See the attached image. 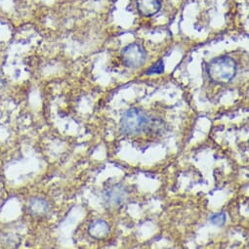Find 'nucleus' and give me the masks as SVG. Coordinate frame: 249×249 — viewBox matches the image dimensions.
I'll return each instance as SVG.
<instances>
[{"instance_id":"nucleus-6","label":"nucleus","mask_w":249,"mask_h":249,"mask_svg":"<svg viewBox=\"0 0 249 249\" xmlns=\"http://www.w3.org/2000/svg\"><path fill=\"white\" fill-rule=\"evenodd\" d=\"M110 231L109 225L104 220H95L88 227V233L95 239L106 238Z\"/></svg>"},{"instance_id":"nucleus-8","label":"nucleus","mask_w":249,"mask_h":249,"mask_svg":"<svg viewBox=\"0 0 249 249\" xmlns=\"http://www.w3.org/2000/svg\"><path fill=\"white\" fill-rule=\"evenodd\" d=\"M210 221L213 225L223 226L226 223V215L224 213H216L210 217Z\"/></svg>"},{"instance_id":"nucleus-4","label":"nucleus","mask_w":249,"mask_h":249,"mask_svg":"<svg viewBox=\"0 0 249 249\" xmlns=\"http://www.w3.org/2000/svg\"><path fill=\"white\" fill-rule=\"evenodd\" d=\"M126 198V191L119 185H114L105 192L104 199L108 206H118Z\"/></svg>"},{"instance_id":"nucleus-1","label":"nucleus","mask_w":249,"mask_h":249,"mask_svg":"<svg viewBox=\"0 0 249 249\" xmlns=\"http://www.w3.org/2000/svg\"><path fill=\"white\" fill-rule=\"evenodd\" d=\"M237 71L236 62L229 56H221L212 59L206 65L208 77L215 83H228L231 81Z\"/></svg>"},{"instance_id":"nucleus-5","label":"nucleus","mask_w":249,"mask_h":249,"mask_svg":"<svg viewBox=\"0 0 249 249\" xmlns=\"http://www.w3.org/2000/svg\"><path fill=\"white\" fill-rule=\"evenodd\" d=\"M137 10L141 16L153 17L161 9V0H136Z\"/></svg>"},{"instance_id":"nucleus-7","label":"nucleus","mask_w":249,"mask_h":249,"mask_svg":"<svg viewBox=\"0 0 249 249\" xmlns=\"http://www.w3.org/2000/svg\"><path fill=\"white\" fill-rule=\"evenodd\" d=\"M164 71V64L162 60L158 61L157 63H155L151 68H149L146 71V74H160L162 73Z\"/></svg>"},{"instance_id":"nucleus-2","label":"nucleus","mask_w":249,"mask_h":249,"mask_svg":"<svg viewBox=\"0 0 249 249\" xmlns=\"http://www.w3.org/2000/svg\"><path fill=\"white\" fill-rule=\"evenodd\" d=\"M149 122L145 111L139 108H130L124 112L120 120V131L124 135H137L141 133Z\"/></svg>"},{"instance_id":"nucleus-3","label":"nucleus","mask_w":249,"mask_h":249,"mask_svg":"<svg viewBox=\"0 0 249 249\" xmlns=\"http://www.w3.org/2000/svg\"><path fill=\"white\" fill-rule=\"evenodd\" d=\"M123 64L128 68L137 69L143 66L147 59V52L144 47L138 43H131L121 51Z\"/></svg>"}]
</instances>
